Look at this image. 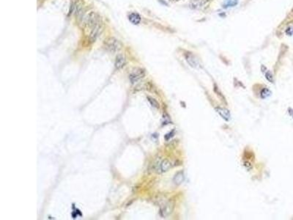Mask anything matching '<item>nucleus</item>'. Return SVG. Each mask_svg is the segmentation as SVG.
<instances>
[{
  "label": "nucleus",
  "mask_w": 293,
  "mask_h": 220,
  "mask_svg": "<svg viewBox=\"0 0 293 220\" xmlns=\"http://www.w3.org/2000/svg\"><path fill=\"white\" fill-rule=\"evenodd\" d=\"M99 22V18H98V15L95 12H90V13H87L84 16L83 21L84 24L89 28H92L95 25H96Z\"/></svg>",
  "instance_id": "1"
},
{
  "label": "nucleus",
  "mask_w": 293,
  "mask_h": 220,
  "mask_svg": "<svg viewBox=\"0 0 293 220\" xmlns=\"http://www.w3.org/2000/svg\"><path fill=\"white\" fill-rule=\"evenodd\" d=\"M105 46L111 52H116L121 48V43L114 38H109L105 40Z\"/></svg>",
  "instance_id": "2"
},
{
  "label": "nucleus",
  "mask_w": 293,
  "mask_h": 220,
  "mask_svg": "<svg viewBox=\"0 0 293 220\" xmlns=\"http://www.w3.org/2000/svg\"><path fill=\"white\" fill-rule=\"evenodd\" d=\"M145 76V72L142 68H136L130 73L129 79L132 84H136L143 79Z\"/></svg>",
  "instance_id": "3"
},
{
  "label": "nucleus",
  "mask_w": 293,
  "mask_h": 220,
  "mask_svg": "<svg viewBox=\"0 0 293 220\" xmlns=\"http://www.w3.org/2000/svg\"><path fill=\"white\" fill-rule=\"evenodd\" d=\"M171 167V163L168 160L163 159L159 161L155 165V170L159 173L166 172Z\"/></svg>",
  "instance_id": "4"
},
{
  "label": "nucleus",
  "mask_w": 293,
  "mask_h": 220,
  "mask_svg": "<svg viewBox=\"0 0 293 220\" xmlns=\"http://www.w3.org/2000/svg\"><path fill=\"white\" fill-rule=\"evenodd\" d=\"M101 32H102V26H101V23L99 22L96 25H95L91 29L90 34H89V41L90 42H95L97 38L100 36Z\"/></svg>",
  "instance_id": "5"
},
{
  "label": "nucleus",
  "mask_w": 293,
  "mask_h": 220,
  "mask_svg": "<svg viewBox=\"0 0 293 220\" xmlns=\"http://www.w3.org/2000/svg\"><path fill=\"white\" fill-rule=\"evenodd\" d=\"M174 205L171 202H166L165 205H163L160 210V214L162 217H166L172 213Z\"/></svg>",
  "instance_id": "6"
},
{
  "label": "nucleus",
  "mask_w": 293,
  "mask_h": 220,
  "mask_svg": "<svg viewBox=\"0 0 293 220\" xmlns=\"http://www.w3.org/2000/svg\"><path fill=\"white\" fill-rule=\"evenodd\" d=\"M185 57L186 61L188 62V63L189 64V65L193 67H197L198 65H199V62L196 60V58L195 57V56L193 54H192L191 53L188 52L185 54Z\"/></svg>",
  "instance_id": "7"
},
{
  "label": "nucleus",
  "mask_w": 293,
  "mask_h": 220,
  "mask_svg": "<svg viewBox=\"0 0 293 220\" xmlns=\"http://www.w3.org/2000/svg\"><path fill=\"white\" fill-rule=\"evenodd\" d=\"M215 111H217L218 114L222 117L224 120H229L230 117H231V114H230L229 111L227 109L225 108H222V107H216L215 108Z\"/></svg>",
  "instance_id": "8"
},
{
  "label": "nucleus",
  "mask_w": 293,
  "mask_h": 220,
  "mask_svg": "<svg viewBox=\"0 0 293 220\" xmlns=\"http://www.w3.org/2000/svg\"><path fill=\"white\" fill-rule=\"evenodd\" d=\"M125 64H126L125 58L123 56L120 55L117 57V59H116L114 65H115L116 69H117V70H120V69L122 68V67H124L125 65Z\"/></svg>",
  "instance_id": "9"
},
{
  "label": "nucleus",
  "mask_w": 293,
  "mask_h": 220,
  "mask_svg": "<svg viewBox=\"0 0 293 220\" xmlns=\"http://www.w3.org/2000/svg\"><path fill=\"white\" fill-rule=\"evenodd\" d=\"M184 172L183 171H180L175 174L174 179H173V181H174V183L176 185H180L184 181Z\"/></svg>",
  "instance_id": "10"
},
{
  "label": "nucleus",
  "mask_w": 293,
  "mask_h": 220,
  "mask_svg": "<svg viewBox=\"0 0 293 220\" xmlns=\"http://www.w3.org/2000/svg\"><path fill=\"white\" fill-rule=\"evenodd\" d=\"M128 18L129 21L134 25L139 24V23L141 22V16H139L138 13H130L128 16Z\"/></svg>",
  "instance_id": "11"
},
{
  "label": "nucleus",
  "mask_w": 293,
  "mask_h": 220,
  "mask_svg": "<svg viewBox=\"0 0 293 220\" xmlns=\"http://www.w3.org/2000/svg\"><path fill=\"white\" fill-rule=\"evenodd\" d=\"M271 95V92L268 88H264L260 92V96L262 98H266Z\"/></svg>",
  "instance_id": "12"
},
{
  "label": "nucleus",
  "mask_w": 293,
  "mask_h": 220,
  "mask_svg": "<svg viewBox=\"0 0 293 220\" xmlns=\"http://www.w3.org/2000/svg\"><path fill=\"white\" fill-rule=\"evenodd\" d=\"M147 99H148V101H149V104H151V106H152L155 107V108H157V109L159 108V104H158V102L155 99V98H151V97H147Z\"/></svg>",
  "instance_id": "13"
},
{
  "label": "nucleus",
  "mask_w": 293,
  "mask_h": 220,
  "mask_svg": "<svg viewBox=\"0 0 293 220\" xmlns=\"http://www.w3.org/2000/svg\"><path fill=\"white\" fill-rule=\"evenodd\" d=\"M237 0H227L226 3L225 4V7H233L235 4H237Z\"/></svg>",
  "instance_id": "14"
},
{
  "label": "nucleus",
  "mask_w": 293,
  "mask_h": 220,
  "mask_svg": "<svg viewBox=\"0 0 293 220\" xmlns=\"http://www.w3.org/2000/svg\"><path fill=\"white\" fill-rule=\"evenodd\" d=\"M265 77H266V79H268L270 82L273 83V77H272V73H271V72L270 71L266 72V73H265Z\"/></svg>",
  "instance_id": "15"
},
{
  "label": "nucleus",
  "mask_w": 293,
  "mask_h": 220,
  "mask_svg": "<svg viewBox=\"0 0 293 220\" xmlns=\"http://www.w3.org/2000/svg\"><path fill=\"white\" fill-rule=\"evenodd\" d=\"M291 111H292V112H291V111H289V113H290V114H291V115L292 116V117H293V111L292 109H291Z\"/></svg>",
  "instance_id": "16"
},
{
  "label": "nucleus",
  "mask_w": 293,
  "mask_h": 220,
  "mask_svg": "<svg viewBox=\"0 0 293 220\" xmlns=\"http://www.w3.org/2000/svg\"><path fill=\"white\" fill-rule=\"evenodd\" d=\"M174 1H179V0H174Z\"/></svg>",
  "instance_id": "17"
}]
</instances>
